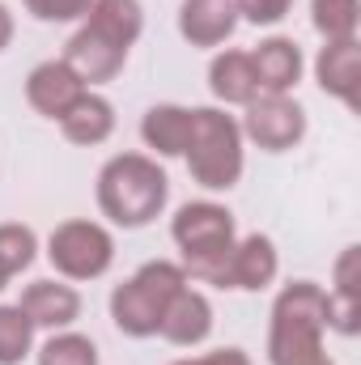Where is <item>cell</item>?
Instances as JSON below:
<instances>
[{
	"label": "cell",
	"mask_w": 361,
	"mask_h": 365,
	"mask_svg": "<svg viewBox=\"0 0 361 365\" xmlns=\"http://www.w3.org/2000/svg\"><path fill=\"white\" fill-rule=\"evenodd\" d=\"M327 331V289L315 280H293L276 293L268 323L272 365H332L323 353Z\"/></svg>",
	"instance_id": "6da1fadb"
},
{
	"label": "cell",
	"mask_w": 361,
	"mask_h": 365,
	"mask_svg": "<svg viewBox=\"0 0 361 365\" xmlns=\"http://www.w3.org/2000/svg\"><path fill=\"white\" fill-rule=\"evenodd\" d=\"M171 200V179L149 153H119L98 170V208L111 225L141 230L162 217Z\"/></svg>",
	"instance_id": "7a4b0ae2"
},
{
	"label": "cell",
	"mask_w": 361,
	"mask_h": 365,
	"mask_svg": "<svg viewBox=\"0 0 361 365\" xmlns=\"http://www.w3.org/2000/svg\"><path fill=\"white\" fill-rule=\"evenodd\" d=\"M171 238L183 255V272L187 280H208V284H225V259L238 242L234 230V212L225 204L213 200H191L183 204L171 221Z\"/></svg>",
	"instance_id": "3957f363"
},
{
	"label": "cell",
	"mask_w": 361,
	"mask_h": 365,
	"mask_svg": "<svg viewBox=\"0 0 361 365\" xmlns=\"http://www.w3.org/2000/svg\"><path fill=\"white\" fill-rule=\"evenodd\" d=\"M187 170L204 191H230L243 179V128L221 106H191V136H187Z\"/></svg>",
	"instance_id": "277c9868"
},
{
	"label": "cell",
	"mask_w": 361,
	"mask_h": 365,
	"mask_svg": "<svg viewBox=\"0 0 361 365\" xmlns=\"http://www.w3.org/2000/svg\"><path fill=\"white\" fill-rule=\"evenodd\" d=\"M187 284V272L183 264H171V259H153L145 264L141 272H132L115 293H111V319L123 336L132 340H149L158 336L162 327V314L171 306V297Z\"/></svg>",
	"instance_id": "5b68a950"
},
{
	"label": "cell",
	"mask_w": 361,
	"mask_h": 365,
	"mask_svg": "<svg viewBox=\"0 0 361 365\" xmlns=\"http://www.w3.org/2000/svg\"><path fill=\"white\" fill-rule=\"evenodd\" d=\"M47 259H51V268L64 280H98L115 264V238H111L106 225L86 221V217H73V221H64V225L51 230Z\"/></svg>",
	"instance_id": "8992f818"
},
{
	"label": "cell",
	"mask_w": 361,
	"mask_h": 365,
	"mask_svg": "<svg viewBox=\"0 0 361 365\" xmlns=\"http://www.w3.org/2000/svg\"><path fill=\"white\" fill-rule=\"evenodd\" d=\"M243 110H247L238 119L243 140L260 145L264 153H285L306 136V110L289 93H255Z\"/></svg>",
	"instance_id": "52a82bcc"
},
{
	"label": "cell",
	"mask_w": 361,
	"mask_h": 365,
	"mask_svg": "<svg viewBox=\"0 0 361 365\" xmlns=\"http://www.w3.org/2000/svg\"><path fill=\"white\" fill-rule=\"evenodd\" d=\"M17 306H21V314L34 323V331H39V327H47V331H68V327L81 319V293H77L73 284H64V280H34V284H26L21 297H17Z\"/></svg>",
	"instance_id": "ba28073f"
},
{
	"label": "cell",
	"mask_w": 361,
	"mask_h": 365,
	"mask_svg": "<svg viewBox=\"0 0 361 365\" xmlns=\"http://www.w3.org/2000/svg\"><path fill=\"white\" fill-rule=\"evenodd\" d=\"M64 64H68L86 86H106V81H115L119 68L128 64V47L102 38L98 30H90V26L81 21V30H77V34L68 38V47H64Z\"/></svg>",
	"instance_id": "9c48e42d"
},
{
	"label": "cell",
	"mask_w": 361,
	"mask_h": 365,
	"mask_svg": "<svg viewBox=\"0 0 361 365\" xmlns=\"http://www.w3.org/2000/svg\"><path fill=\"white\" fill-rule=\"evenodd\" d=\"M90 90L64 60H43V64H34L30 68V77H26V102L39 110V115H47V119H64V110L81 98V93Z\"/></svg>",
	"instance_id": "30bf717a"
},
{
	"label": "cell",
	"mask_w": 361,
	"mask_h": 365,
	"mask_svg": "<svg viewBox=\"0 0 361 365\" xmlns=\"http://www.w3.org/2000/svg\"><path fill=\"white\" fill-rule=\"evenodd\" d=\"M158 336L171 340V344H179V349H195V344H204L213 336V302L200 289H191V280L171 297Z\"/></svg>",
	"instance_id": "8fae6325"
},
{
	"label": "cell",
	"mask_w": 361,
	"mask_h": 365,
	"mask_svg": "<svg viewBox=\"0 0 361 365\" xmlns=\"http://www.w3.org/2000/svg\"><path fill=\"white\" fill-rule=\"evenodd\" d=\"M280 272V255L272 247L268 234H247L243 242H234L230 259H225V284L221 289H247V293H260L268 289Z\"/></svg>",
	"instance_id": "7c38bea8"
},
{
	"label": "cell",
	"mask_w": 361,
	"mask_h": 365,
	"mask_svg": "<svg viewBox=\"0 0 361 365\" xmlns=\"http://www.w3.org/2000/svg\"><path fill=\"white\" fill-rule=\"evenodd\" d=\"M315 77L319 90L340 98L349 110H357L361 93V43L357 38H340V43H323L319 60H315Z\"/></svg>",
	"instance_id": "4fadbf2b"
},
{
	"label": "cell",
	"mask_w": 361,
	"mask_h": 365,
	"mask_svg": "<svg viewBox=\"0 0 361 365\" xmlns=\"http://www.w3.org/2000/svg\"><path fill=\"white\" fill-rule=\"evenodd\" d=\"M238 4L234 0H183L179 34L191 47H221L238 30Z\"/></svg>",
	"instance_id": "5bb4252c"
},
{
	"label": "cell",
	"mask_w": 361,
	"mask_h": 365,
	"mask_svg": "<svg viewBox=\"0 0 361 365\" xmlns=\"http://www.w3.org/2000/svg\"><path fill=\"white\" fill-rule=\"evenodd\" d=\"M247 56H251L260 93H289L302 81V47L285 34H272L264 43H255V51H247Z\"/></svg>",
	"instance_id": "9a60e30c"
},
{
	"label": "cell",
	"mask_w": 361,
	"mask_h": 365,
	"mask_svg": "<svg viewBox=\"0 0 361 365\" xmlns=\"http://www.w3.org/2000/svg\"><path fill=\"white\" fill-rule=\"evenodd\" d=\"M187 136H191V106L158 102V106H149L145 119H141V140H145V149H153L158 158H183Z\"/></svg>",
	"instance_id": "2e32d148"
},
{
	"label": "cell",
	"mask_w": 361,
	"mask_h": 365,
	"mask_svg": "<svg viewBox=\"0 0 361 365\" xmlns=\"http://www.w3.org/2000/svg\"><path fill=\"white\" fill-rule=\"evenodd\" d=\"M60 132L73 140V145H86V149H93V145H102L111 132H115V106L102 98V93L86 90L68 110H64V119H60Z\"/></svg>",
	"instance_id": "e0dca14e"
},
{
	"label": "cell",
	"mask_w": 361,
	"mask_h": 365,
	"mask_svg": "<svg viewBox=\"0 0 361 365\" xmlns=\"http://www.w3.org/2000/svg\"><path fill=\"white\" fill-rule=\"evenodd\" d=\"M208 90L225 106H247L260 93L251 56L247 51H221V56H213V64H208Z\"/></svg>",
	"instance_id": "ac0fdd59"
},
{
	"label": "cell",
	"mask_w": 361,
	"mask_h": 365,
	"mask_svg": "<svg viewBox=\"0 0 361 365\" xmlns=\"http://www.w3.org/2000/svg\"><path fill=\"white\" fill-rule=\"evenodd\" d=\"M86 26L132 51V43L145 30V9H141V0H93L86 13Z\"/></svg>",
	"instance_id": "d6986e66"
},
{
	"label": "cell",
	"mask_w": 361,
	"mask_h": 365,
	"mask_svg": "<svg viewBox=\"0 0 361 365\" xmlns=\"http://www.w3.org/2000/svg\"><path fill=\"white\" fill-rule=\"evenodd\" d=\"M310 21L323 34V43L357 38L361 26V0H310Z\"/></svg>",
	"instance_id": "ffe728a7"
},
{
	"label": "cell",
	"mask_w": 361,
	"mask_h": 365,
	"mask_svg": "<svg viewBox=\"0 0 361 365\" xmlns=\"http://www.w3.org/2000/svg\"><path fill=\"white\" fill-rule=\"evenodd\" d=\"M34 349V323L21 314V306H0V365H21Z\"/></svg>",
	"instance_id": "44dd1931"
},
{
	"label": "cell",
	"mask_w": 361,
	"mask_h": 365,
	"mask_svg": "<svg viewBox=\"0 0 361 365\" xmlns=\"http://www.w3.org/2000/svg\"><path fill=\"white\" fill-rule=\"evenodd\" d=\"M34 255H39L34 230L21 225V221H4V225H0V268H4V276L13 280L17 272H26V268L34 264Z\"/></svg>",
	"instance_id": "7402d4cb"
},
{
	"label": "cell",
	"mask_w": 361,
	"mask_h": 365,
	"mask_svg": "<svg viewBox=\"0 0 361 365\" xmlns=\"http://www.w3.org/2000/svg\"><path fill=\"white\" fill-rule=\"evenodd\" d=\"M39 365H98V344L81 331H56L39 349Z\"/></svg>",
	"instance_id": "603a6c76"
},
{
	"label": "cell",
	"mask_w": 361,
	"mask_h": 365,
	"mask_svg": "<svg viewBox=\"0 0 361 365\" xmlns=\"http://www.w3.org/2000/svg\"><path fill=\"white\" fill-rule=\"evenodd\" d=\"M93 0H26V13L39 17V21H51V26H64V21H86Z\"/></svg>",
	"instance_id": "cb8c5ba5"
},
{
	"label": "cell",
	"mask_w": 361,
	"mask_h": 365,
	"mask_svg": "<svg viewBox=\"0 0 361 365\" xmlns=\"http://www.w3.org/2000/svg\"><path fill=\"white\" fill-rule=\"evenodd\" d=\"M234 4H238V17H247L251 26H276L285 21L293 0H234Z\"/></svg>",
	"instance_id": "d4e9b609"
},
{
	"label": "cell",
	"mask_w": 361,
	"mask_h": 365,
	"mask_svg": "<svg viewBox=\"0 0 361 365\" xmlns=\"http://www.w3.org/2000/svg\"><path fill=\"white\" fill-rule=\"evenodd\" d=\"M175 365H251V357L243 349H217V353H204V357H187Z\"/></svg>",
	"instance_id": "484cf974"
},
{
	"label": "cell",
	"mask_w": 361,
	"mask_h": 365,
	"mask_svg": "<svg viewBox=\"0 0 361 365\" xmlns=\"http://www.w3.org/2000/svg\"><path fill=\"white\" fill-rule=\"evenodd\" d=\"M13 43V13H9V4H0V51Z\"/></svg>",
	"instance_id": "4316f807"
},
{
	"label": "cell",
	"mask_w": 361,
	"mask_h": 365,
	"mask_svg": "<svg viewBox=\"0 0 361 365\" xmlns=\"http://www.w3.org/2000/svg\"><path fill=\"white\" fill-rule=\"evenodd\" d=\"M4 284H9V276H4V268H0V289H4Z\"/></svg>",
	"instance_id": "83f0119b"
}]
</instances>
